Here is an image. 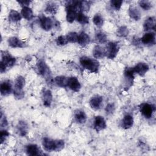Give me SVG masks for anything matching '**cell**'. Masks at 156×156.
Segmentation results:
<instances>
[{
    "mask_svg": "<svg viewBox=\"0 0 156 156\" xmlns=\"http://www.w3.org/2000/svg\"><path fill=\"white\" fill-rule=\"evenodd\" d=\"M90 1H82L81 7L82 12L83 11H88L90 7Z\"/></svg>",
    "mask_w": 156,
    "mask_h": 156,
    "instance_id": "40",
    "label": "cell"
},
{
    "mask_svg": "<svg viewBox=\"0 0 156 156\" xmlns=\"http://www.w3.org/2000/svg\"><path fill=\"white\" fill-rule=\"evenodd\" d=\"M138 3H139L140 6L144 10H149L152 7L151 2L148 1H144V0L140 1L138 2Z\"/></svg>",
    "mask_w": 156,
    "mask_h": 156,
    "instance_id": "37",
    "label": "cell"
},
{
    "mask_svg": "<svg viewBox=\"0 0 156 156\" xmlns=\"http://www.w3.org/2000/svg\"><path fill=\"white\" fill-rule=\"evenodd\" d=\"M90 42V38L89 35L84 32H82L78 35L77 43L79 45L84 47L88 44Z\"/></svg>",
    "mask_w": 156,
    "mask_h": 156,
    "instance_id": "16",
    "label": "cell"
},
{
    "mask_svg": "<svg viewBox=\"0 0 156 156\" xmlns=\"http://www.w3.org/2000/svg\"><path fill=\"white\" fill-rule=\"evenodd\" d=\"M9 45L13 48H23L25 46V44L18 38L15 37H12L9 38L8 40Z\"/></svg>",
    "mask_w": 156,
    "mask_h": 156,
    "instance_id": "19",
    "label": "cell"
},
{
    "mask_svg": "<svg viewBox=\"0 0 156 156\" xmlns=\"http://www.w3.org/2000/svg\"><path fill=\"white\" fill-rule=\"evenodd\" d=\"M119 50V44L116 42H110L105 49V56L109 59H113L117 55Z\"/></svg>",
    "mask_w": 156,
    "mask_h": 156,
    "instance_id": "3",
    "label": "cell"
},
{
    "mask_svg": "<svg viewBox=\"0 0 156 156\" xmlns=\"http://www.w3.org/2000/svg\"><path fill=\"white\" fill-rule=\"evenodd\" d=\"M133 69L135 74H137L140 76H144L149 70V66L146 63L140 62L135 65Z\"/></svg>",
    "mask_w": 156,
    "mask_h": 156,
    "instance_id": "12",
    "label": "cell"
},
{
    "mask_svg": "<svg viewBox=\"0 0 156 156\" xmlns=\"http://www.w3.org/2000/svg\"><path fill=\"white\" fill-rule=\"evenodd\" d=\"M111 6L116 10H119L122 4V1L121 0H112L110 1Z\"/></svg>",
    "mask_w": 156,
    "mask_h": 156,
    "instance_id": "38",
    "label": "cell"
},
{
    "mask_svg": "<svg viewBox=\"0 0 156 156\" xmlns=\"http://www.w3.org/2000/svg\"><path fill=\"white\" fill-rule=\"evenodd\" d=\"M129 14L131 18L134 20H139L141 18V13L140 10L135 7H130L129 9Z\"/></svg>",
    "mask_w": 156,
    "mask_h": 156,
    "instance_id": "24",
    "label": "cell"
},
{
    "mask_svg": "<svg viewBox=\"0 0 156 156\" xmlns=\"http://www.w3.org/2000/svg\"><path fill=\"white\" fill-rule=\"evenodd\" d=\"M7 126V121L5 116L3 118L2 113L1 112V126L2 127H5Z\"/></svg>",
    "mask_w": 156,
    "mask_h": 156,
    "instance_id": "44",
    "label": "cell"
},
{
    "mask_svg": "<svg viewBox=\"0 0 156 156\" xmlns=\"http://www.w3.org/2000/svg\"><path fill=\"white\" fill-rule=\"evenodd\" d=\"M56 42H57V44L60 46L66 45L68 43L66 37L63 36V35H60V36L58 37L56 40Z\"/></svg>",
    "mask_w": 156,
    "mask_h": 156,
    "instance_id": "39",
    "label": "cell"
},
{
    "mask_svg": "<svg viewBox=\"0 0 156 156\" xmlns=\"http://www.w3.org/2000/svg\"><path fill=\"white\" fill-rule=\"evenodd\" d=\"M107 127L106 122L104 118L101 116H97L94 120V129L97 132L104 130Z\"/></svg>",
    "mask_w": 156,
    "mask_h": 156,
    "instance_id": "11",
    "label": "cell"
},
{
    "mask_svg": "<svg viewBox=\"0 0 156 156\" xmlns=\"http://www.w3.org/2000/svg\"><path fill=\"white\" fill-rule=\"evenodd\" d=\"M67 87L75 92L79 91L81 88V85L79 81L75 77H70L68 78Z\"/></svg>",
    "mask_w": 156,
    "mask_h": 156,
    "instance_id": "8",
    "label": "cell"
},
{
    "mask_svg": "<svg viewBox=\"0 0 156 156\" xmlns=\"http://www.w3.org/2000/svg\"><path fill=\"white\" fill-rule=\"evenodd\" d=\"M143 28L145 31H148L150 30H155V17L151 16L147 18L143 24Z\"/></svg>",
    "mask_w": 156,
    "mask_h": 156,
    "instance_id": "17",
    "label": "cell"
},
{
    "mask_svg": "<svg viewBox=\"0 0 156 156\" xmlns=\"http://www.w3.org/2000/svg\"><path fill=\"white\" fill-rule=\"evenodd\" d=\"M18 131L21 136H25L27 132V126L24 121H20L18 125Z\"/></svg>",
    "mask_w": 156,
    "mask_h": 156,
    "instance_id": "28",
    "label": "cell"
},
{
    "mask_svg": "<svg viewBox=\"0 0 156 156\" xmlns=\"http://www.w3.org/2000/svg\"><path fill=\"white\" fill-rule=\"evenodd\" d=\"M57 9H58L57 4L55 2H49L47 4L46 9H45V11L47 13L54 15V14L56 13Z\"/></svg>",
    "mask_w": 156,
    "mask_h": 156,
    "instance_id": "27",
    "label": "cell"
},
{
    "mask_svg": "<svg viewBox=\"0 0 156 156\" xmlns=\"http://www.w3.org/2000/svg\"><path fill=\"white\" fill-rule=\"evenodd\" d=\"M93 54L95 58L101 59L105 56V49L101 46L96 45L93 50Z\"/></svg>",
    "mask_w": 156,
    "mask_h": 156,
    "instance_id": "18",
    "label": "cell"
},
{
    "mask_svg": "<svg viewBox=\"0 0 156 156\" xmlns=\"http://www.w3.org/2000/svg\"><path fill=\"white\" fill-rule=\"evenodd\" d=\"M66 38L68 40V41L69 43H77V39H78V34L76 32H71L68 34V35L66 36Z\"/></svg>",
    "mask_w": 156,
    "mask_h": 156,
    "instance_id": "34",
    "label": "cell"
},
{
    "mask_svg": "<svg viewBox=\"0 0 156 156\" xmlns=\"http://www.w3.org/2000/svg\"><path fill=\"white\" fill-rule=\"evenodd\" d=\"M133 124V119L132 116L130 115H126L124 116L121 121V126L124 129H128L131 128Z\"/></svg>",
    "mask_w": 156,
    "mask_h": 156,
    "instance_id": "20",
    "label": "cell"
},
{
    "mask_svg": "<svg viewBox=\"0 0 156 156\" xmlns=\"http://www.w3.org/2000/svg\"><path fill=\"white\" fill-rule=\"evenodd\" d=\"M24 85H25V79L21 76H18L15 80L14 87L17 88H23Z\"/></svg>",
    "mask_w": 156,
    "mask_h": 156,
    "instance_id": "32",
    "label": "cell"
},
{
    "mask_svg": "<svg viewBox=\"0 0 156 156\" xmlns=\"http://www.w3.org/2000/svg\"><path fill=\"white\" fill-rule=\"evenodd\" d=\"M13 91L15 98L17 99H21L24 97V92L23 91V88L14 87Z\"/></svg>",
    "mask_w": 156,
    "mask_h": 156,
    "instance_id": "31",
    "label": "cell"
},
{
    "mask_svg": "<svg viewBox=\"0 0 156 156\" xmlns=\"http://www.w3.org/2000/svg\"><path fill=\"white\" fill-rule=\"evenodd\" d=\"M80 63L83 68L91 73H97L98 72L99 63L96 59L83 56L80 58Z\"/></svg>",
    "mask_w": 156,
    "mask_h": 156,
    "instance_id": "1",
    "label": "cell"
},
{
    "mask_svg": "<svg viewBox=\"0 0 156 156\" xmlns=\"http://www.w3.org/2000/svg\"><path fill=\"white\" fill-rule=\"evenodd\" d=\"M40 21L42 29L46 31L50 30L54 25L52 20L50 18L46 17L44 15H41L40 17Z\"/></svg>",
    "mask_w": 156,
    "mask_h": 156,
    "instance_id": "9",
    "label": "cell"
},
{
    "mask_svg": "<svg viewBox=\"0 0 156 156\" xmlns=\"http://www.w3.org/2000/svg\"><path fill=\"white\" fill-rule=\"evenodd\" d=\"M21 15L24 18L27 20H31L34 17L33 12L29 7H23L21 9Z\"/></svg>",
    "mask_w": 156,
    "mask_h": 156,
    "instance_id": "23",
    "label": "cell"
},
{
    "mask_svg": "<svg viewBox=\"0 0 156 156\" xmlns=\"http://www.w3.org/2000/svg\"><path fill=\"white\" fill-rule=\"evenodd\" d=\"M65 146V142L62 140H56L55 143V152H59L63 149Z\"/></svg>",
    "mask_w": 156,
    "mask_h": 156,
    "instance_id": "36",
    "label": "cell"
},
{
    "mask_svg": "<svg viewBox=\"0 0 156 156\" xmlns=\"http://www.w3.org/2000/svg\"><path fill=\"white\" fill-rule=\"evenodd\" d=\"M18 2L23 7H29V5L31 2L30 1H27V0H21V1H18Z\"/></svg>",
    "mask_w": 156,
    "mask_h": 156,
    "instance_id": "43",
    "label": "cell"
},
{
    "mask_svg": "<svg viewBox=\"0 0 156 156\" xmlns=\"http://www.w3.org/2000/svg\"><path fill=\"white\" fill-rule=\"evenodd\" d=\"M26 152L28 155L34 156V155H38L42 154L41 151L38 148V146L36 144H29L26 147Z\"/></svg>",
    "mask_w": 156,
    "mask_h": 156,
    "instance_id": "21",
    "label": "cell"
},
{
    "mask_svg": "<svg viewBox=\"0 0 156 156\" xmlns=\"http://www.w3.org/2000/svg\"><path fill=\"white\" fill-rule=\"evenodd\" d=\"M37 68L39 74L43 76L48 82H50L52 80L51 71L48 66L45 63V62L42 60H40L37 63Z\"/></svg>",
    "mask_w": 156,
    "mask_h": 156,
    "instance_id": "2",
    "label": "cell"
},
{
    "mask_svg": "<svg viewBox=\"0 0 156 156\" xmlns=\"http://www.w3.org/2000/svg\"><path fill=\"white\" fill-rule=\"evenodd\" d=\"M74 119L77 122L83 124L87 121V115L83 111L78 110L74 113Z\"/></svg>",
    "mask_w": 156,
    "mask_h": 156,
    "instance_id": "22",
    "label": "cell"
},
{
    "mask_svg": "<svg viewBox=\"0 0 156 156\" xmlns=\"http://www.w3.org/2000/svg\"><path fill=\"white\" fill-rule=\"evenodd\" d=\"M93 23L98 27H101L104 23V20L99 14H96L93 18Z\"/></svg>",
    "mask_w": 156,
    "mask_h": 156,
    "instance_id": "33",
    "label": "cell"
},
{
    "mask_svg": "<svg viewBox=\"0 0 156 156\" xmlns=\"http://www.w3.org/2000/svg\"><path fill=\"white\" fill-rule=\"evenodd\" d=\"M95 38H96V41L101 44L105 43L107 40V35H105V33H104L101 31H99L96 34Z\"/></svg>",
    "mask_w": 156,
    "mask_h": 156,
    "instance_id": "30",
    "label": "cell"
},
{
    "mask_svg": "<svg viewBox=\"0 0 156 156\" xmlns=\"http://www.w3.org/2000/svg\"><path fill=\"white\" fill-rule=\"evenodd\" d=\"M103 98L99 95H96L92 97L90 101V105L91 108L94 110L100 109L102 105Z\"/></svg>",
    "mask_w": 156,
    "mask_h": 156,
    "instance_id": "7",
    "label": "cell"
},
{
    "mask_svg": "<svg viewBox=\"0 0 156 156\" xmlns=\"http://www.w3.org/2000/svg\"><path fill=\"white\" fill-rule=\"evenodd\" d=\"M55 83L60 87H67V82H68V78L63 76H57L54 79Z\"/></svg>",
    "mask_w": 156,
    "mask_h": 156,
    "instance_id": "26",
    "label": "cell"
},
{
    "mask_svg": "<svg viewBox=\"0 0 156 156\" xmlns=\"http://www.w3.org/2000/svg\"><path fill=\"white\" fill-rule=\"evenodd\" d=\"M115 105L113 104H108L105 108V112L107 113V114L109 115V114H112L114 110H115Z\"/></svg>",
    "mask_w": 156,
    "mask_h": 156,
    "instance_id": "42",
    "label": "cell"
},
{
    "mask_svg": "<svg viewBox=\"0 0 156 156\" xmlns=\"http://www.w3.org/2000/svg\"><path fill=\"white\" fill-rule=\"evenodd\" d=\"M117 34L120 37H127L129 34V30L127 27L121 26L118 29Z\"/></svg>",
    "mask_w": 156,
    "mask_h": 156,
    "instance_id": "35",
    "label": "cell"
},
{
    "mask_svg": "<svg viewBox=\"0 0 156 156\" xmlns=\"http://www.w3.org/2000/svg\"><path fill=\"white\" fill-rule=\"evenodd\" d=\"M76 20L81 24H87L89 23V18L83 12L78 13Z\"/></svg>",
    "mask_w": 156,
    "mask_h": 156,
    "instance_id": "29",
    "label": "cell"
},
{
    "mask_svg": "<svg viewBox=\"0 0 156 156\" xmlns=\"http://www.w3.org/2000/svg\"><path fill=\"white\" fill-rule=\"evenodd\" d=\"M55 140H52L49 138H44L42 141V145L44 149L48 152L54 151Z\"/></svg>",
    "mask_w": 156,
    "mask_h": 156,
    "instance_id": "14",
    "label": "cell"
},
{
    "mask_svg": "<svg viewBox=\"0 0 156 156\" xmlns=\"http://www.w3.org/2000/svg\"><path fill=\"white\" fill-rule=\"evenodd\" d=\"M12 91V85L9 80H5L1 83L0 86V91L2 96H7L10 94Z\"/></svg>",
    "mask_w": 156,
    "mask_h": 156,
    "instance_id": "10",
    "label": "cell"
},
{
    "mask_svg": "<svg viewBox=\"0 0 156 156\" xmlns=\"http://www.w3.org/2000/svg\"><path fill=\"white\" fill-rule=\"evenodd\" d=\"M135 72L133 68H126L124 70V80L126 87L129 88L132 85L135 78Z\"/></svg>",
    "mask_w": 156,
    "mask_h": 156,
    "instance_id": "5",
    "label": "cell"
},
{
    "mask_svg": "<svg viewBox=\"0 0 156 156\" xmlns=\"http://www.w3.org/2000/svg\"><path fill=\"white\" fill-rule=\"evenodd\" d=\"M1 63H3L7 68L12 67L16 63V59L9 53L5 52L2 54V60Z\"/></svg>",
    "mask_w": 156,
    "mask_h": 156,
    "instance_id": "6",
    "label": "cell"
},
{
    "mask_svg": "<svg viewBox=\"0 0 156 156\" xmlns=\"http://www.w3.org/2000/svg\"><path fill=\"white\" fill-rule=\"evenodd\" d=\"M140 109L141 114L147 119L152 117L154 112L155 111V106L148 103H142L140 105Z\"/></svg>",
    "mask_w": 156,
    "mask_h": 156,
    "instance_id": "4",
    "label": "cell"
},
{
    "mask_svg": "<svg viewBox=\"0 0 156 156\" xmlns=\"http://www.w3.org/2000/svg\"><path fill=\"white\" fill-rule=\"evenodd\" d=\"M42 101L45 107H50L52 101V94L49 90H44L42 93Z\"/></svg>",
    "mask_w": 156,
    "mask_h": 156,
    "instance_id": "15",
    "label": "cell"
},
{
    "mask_svg": "<svg viewBox=\"0 0 156 156\" xmlns=\"http://www.w3.org/2000/svg\"><path fill=\"white\" fill-rule=\"evenodd\" d=\"M9 135V133L5 130H2L1 131V134H0V138H1V144L3 143V142L5 141V138Z\"/></svg>",
    "mask_w": 156,
    "mask_h": 156,
    "instance_id": "41",
    "label": "cell"
},
{
    "mask_svg": "<svg viewBox=\"0 0 156 156\" xmlns=\"http://www.w3.org/2000/svg\"><path fill=\"white\" fill-rule=\"evenodd\" d=\"M21 19V15L15 10H11L9 13V20L11 22H18Z\"/></svg>",
    "mask_w": 156,
    "mask_h": 156,
    "instance_id": "25",
    "label": "cell"
},
{
    "mask_svg": "<svg viewBox=\"0 0 156 156\" xmlns=\"http://www.w3.org/2000/svg\"><path fill=\"white\" fill-rule=\"evenodd\" d=\"M141 42L145 45H153L155 43V36L153 32L145 34L141 38Z\"/></svg>",
    "mask_w": 156,
    "mask_h": 156,
    "instance_id": "13",
    "label": "cell"
}]
</instances>
